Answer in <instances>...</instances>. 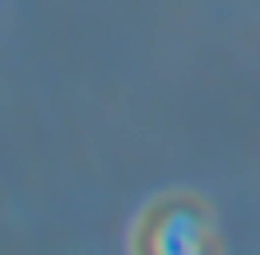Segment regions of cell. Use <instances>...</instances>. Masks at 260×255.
I'll list each match as a JSON object with an SVG mask.
<instances>
[{
	"instance_id": "obj_1",
	"label": "cell",
	"mask_w": 260,
	"mask_h": 255,
	"mask_svg": "<svg viewBox=\"0 0 260 255\" xmlns=\"http://www.w3.org/2000/svg\"><path fill=\"white\" fill-rule=\"evenodd\" d=\"M130 255H223L214 209L200 195H190V190L158 195L135 218Z\"/></svg>"
}]
</instances>
